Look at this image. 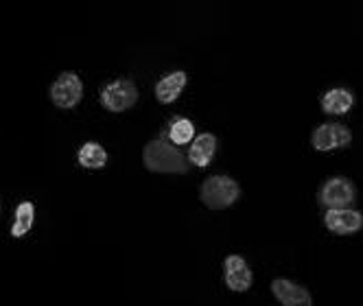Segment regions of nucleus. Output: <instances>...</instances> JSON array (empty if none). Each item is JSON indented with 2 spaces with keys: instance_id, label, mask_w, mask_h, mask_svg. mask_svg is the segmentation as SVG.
<instances>
[{
  "instance_id": "1",
  "label": "nucleus",
  "mask_w": 363,
  "mask_h": 306,
  "mask_svg": "<svg viewBox=\"0 0 363 306\" xmlns=\"http://www.w3.org/2000/svg\"><path fill=\"white\" fill-rule=\"evenodd\" d=\"M143 162L153 173H186L189 171V158L164 138H155L145 144Z\"/></svg>"
},
{
  "instance_id": "2",
  "label": "nucleus",
  "mask_w": 363,
  "mask_h": 306,
  "mask_svg": "<svg viewBox=\"0 0 363 306\" xmlns=\"http://www.w3.org/2000/svg\"><path fill=\"white\" fill-rule=\"evenodd\" d=\"M239 195H241L239 184L228 175L208 177V180L201 184V191H199L203 206L211 208V210H223V208L232 206V203L239 199Z\"/></svg>"
},
{
  "instance_id": "3",
  "label": "nucleus",
  "mask_w": 363,
  "mask_h": 306,
  "mask_svg": "<svg viewBox=\"0 0 363 306\" xmlns=\"http://www.w3.org/2000/svg\"><path fill=\"white\" fill-rule=\"evenodd\" d=\"M354 184L348 180V177H330V180L324 182V186L320 188V203L328 210H342L348 208L354 201Z\"/></svg>"
},
{
  "instance_id": "4",
  "label": "nucleus",
  "mask_w": 363,
  "mask_h": 306,
  "mask_svg": "<svg viewBox=\"0 0 363 306\" xmlns=\"http://www.w3.org/2000/svg\"><path fill=\"white\" fill-rule=\"evenodd\" d=\"M136 101H138V90L134 81L129 79L112 81L101 90V106L110 112H125L129 108H134Z\"/></svg>"
},
{
  "instance_id": "5",
  "label": "nucleus",
  "mask_w": 363,
  "mask_h": 306,
  "mask_svg": "<svg viewBox=\"0 0 363 306\" xmlns=\"http://www.w3.org/2000/svg\"><path fill=\"white\" fill-rule=\"evenodd\" d=\"M84 96V84L74 72H62L55 84L50 86V101L62 108V110H70L82 101Z\"/></svg>"
},
{
  "instance_id": "6",
  "label": "nucleus",
  "mask_w": 363,
  "mask_h": 306,
  "mask_svg": "<svg viewBox=\"0 0 363 306\" xmlns=\"http://www.w3.org/2000/svg\"><path fill=\"white\" fill-rule=\"evenodd\" d=\"M350 140H352L350 130L340 123H324L313 132V136H311V142H313L318 151L342 149V147H348Z\"/></svg>"
},
{
  "instance_id": "7",
  "label": "nucleus",
  "mask_w": 363,
  "mask_h": 306,
  "mask_svg": "<svg viewBox=\"0 0 363 306\" xmlns=\"http://www.w3.org/2000/svg\"><path fill=\"white\" fill-rule=\"evenodd\" d=\"M223 273H225V285L232 291H247L252 287V269L245 263V259L232 254L223 263Z\"/></svg>"
},
{
  "instance_id": "8",
  "label": "nucleus",
  "mask_w": 363,
  "mask_h": 306,
  "mask_svg": "<svg viewBox=\"0 0 363 306\" xmlns=\"http://www.w3.org/2000/svg\"><path fill=\"white\" fill-rule=\"evenodd\" d=\"M324 223L335 234H354L363 225V217L357 210L342 208V210H326Z\"/></svg>"
},
{
  "instance_id": "9",
  "label": "nucleus",
  "mask_w": 363,
  "mask_h": 306,
  "mask_svg": "<svg viewBox=\"0 0 363 306\" xmlns=\"http://www.w3.org/2000/svg\"><path fill=\"white\" fill-rule=\"evenodd\" d=\"M272 291L282 306H311V293L287 278H276L272 283Z\"/></svg>"
},
{
  "instance_id": "10",
  "label": "nucleus",
  "mask_w": 363,
  "mask_h": 306,
  "mask_svg": "<svg viewBox=\"0 0 363 306\" xmlns=\"http://www.w3.org/2000/svg\"><path fill=\"white\" fill-rule=\"evenodd\" d=\"M215 151H217V138L213 134H199L189 149V162H193L195 166H208Z\"/></svg>"
},
{
  "instance_id": "11",
  "label": "nucleus",
  "mask_w": 363,
  "mask_h": 306,
  "mask_svg": "<svg viewBox=\"0 0 363 306\" xmlns=\"http://www.w3.org/2000/svg\"><path fill=\"white\" fill-rule=\"evenodd\" d=\"M184 86H186V74L182 70L171 72V74L162 76L158 86H155V96H158L160 103H173V101L182 94V90H184Z\"/></svg>"
},
{
  "instance_id": "12",
  "label": "nucleus",
  "mask_w": 363,
  "mask_h": 306,
  "mask_svg": "<svg viewBox=\"0 0 363 306\" xmlns=\"http://www.w3.org/2000/svg\"><path fill=\"white\" fill-rule=\"evenodd\" d=\"M354 103V96L346 88H333L322 96V110L326 114H346Z\"/></svg>"
},
{
  "instance_id": "13",
  "label": "nucleus",
  "mask_w": 363,
  "mask_h": 306,
  "mask_svg": "<svg viewBox=\"0 0 363 306\" xmlns=\"http://www.w3.org/2000/svg\"><path fill=\"white\" fill-rule=\"evenodd\" d=\"M33 219H35V208H33V203H31V201H22L20 206L16 208V219H13V225H11V237L22 239V237L31 230Z\"/></svg>"
},
{
  "instance_id": "14",
  "label": "nucleus",
  "mask_w": 363,
  "mask_h": 306,
  "mask_svg": "<svg viewBox=\"0 0 363 306\" xmlns=\"http://www.w3.org/2000/svg\"><path fill=\"white\" fill-rule=\"evenodd\" d=\"M108 162V153L99 142H86L79 149V164L84 169H103Z\"/></svg>"
},
{
  "instance_id": "15",
  "label": "nucleus",
  "mask_w": 363,
  "mask_h": 306,
  "mask_svg": "<svg viewBox=\"0 0 363 306\" xmlns=\"http://www.w3.org/2000/svg\"><path fill=\"white\" fill-rule=\"evenodd\" d=\"M169 136H171V140H173L175 144H186V142H191L193 136H195V127H193V123L186 120V118H177V120L171 125Z\"/></svg>"
}]
</instances>
